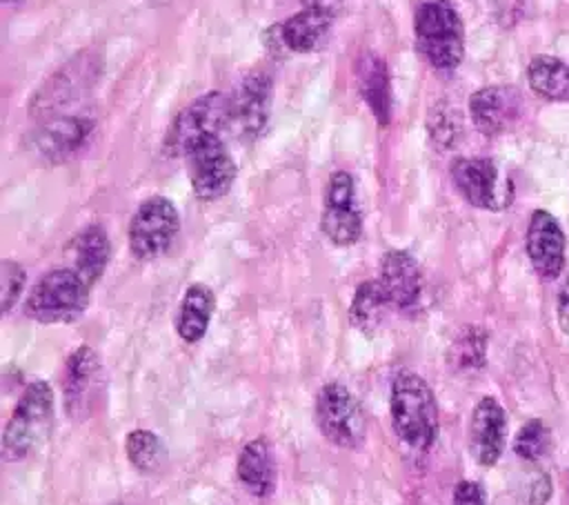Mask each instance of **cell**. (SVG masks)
I'll use <instances>...</instances> for the list:
<instances>
[{"instance_id": "cell-17", "label": "cell", "mask_w": 569, "mask_h": 505, "mask_svg": "<svg viewBox=\"0 0 569 505\" xmlns=\"http://www.w3.org/2000/svg\"><path fill=\"white\" fill-rule=\"evenodd\" d=\"M93 129V120L82 118V116H60L49 120L38 138L36 145L40 154L49 160H64L73 156L89 138Z\"/></svg>"}, {"instance_id": "cell-3", "label": "cell", "mask_w": 569, "mask_h": 505, "mask_svg": "<svg viewBox=\"0 0 569 505\" xmlns=\"http://www.w3.org/2000/svg\"><path fill=\"white\" fill-rule=\"evenodd\" d=\"M89 291L91 285L73 267H58L33 285L24 311L38 323H69L84 311Z\"/></svg>"}, {"instance_id": "cell-5", "label": "cell", "mask_w": 569, "mask_h": 505, "mask_svg": "<svg viewBox=\"0 0 569 505\" xmlns=\"http://www.w3.org/2000/svg\"><path fill=\"white\" fill-rule=\"evenodd\" d=\"M316 425L336 447L353 449L365 438V414L353 394L338 380L320 387L316 396Z\"/></svg>"}, {"instance_id": "cell-21", "label": "cell", "mask_w": 569, "mask_h": 505, "mask_svg": "<svg viewBox=\"0 0 569 505\" xmlns=\"http://www.w3.org/2000/svg\"><path fill=\"white\" fill-rule=\"evenodd\" d=\"M358 85L365 102L380 125L391 120V80L385 60L369 51L358 60Z\"/></svg>"}, {"instance_id": "cell-14", "label": "cell", "mask_w": 569, "mask_h": 505, "mask_svg": "<svg viewBox=\"0 0 569 505\" xmlns=\"http://www.w3.org/2000/svg\"><path fill=\"white\" fill-rule=\"evenodd\" d=\"M507 436V414L493 396H482L469 423V449L478 465H493L502 449Z\"/></svg>"}, {"instance_id": "cell-1", "label": "cell", "mask_w": 569, "mask_h": 505, "mask_svg": "<svg viewBox=\"0 0 569 505\" xmlns=\"http://www.w3.org/2000/svg\"><path fill=\"white\" fill-rule=\"evenodd\" d=\"M391 423L398 438L416 449L429 452L438 438V405L433 389L416 372H400L391 383Z\"/></svg>"}, {"instance_id": "cell-9", "label": "cell", "mask_w": 569, "mask_h": 505, "mask_svg": "<svg viewBox=\"0 0 569 505\" xmlns=\"http://www.w3.org/2000/svg\"><path fill=\"white\" fill-rule=\"evenodd\" d=\"M325 236L340 247L353 245L362 236V214L356 200V185L349 171H333L325 194L322 211Z\"/></svg>"}, {"instance_id": "cell-27", "label": "cell", "mask_w": 569, "mask_h": 505, "mask_svg": "<svg viewBox=\"0 0 569 505\" xmlns=\"http://www.w3.org/2000/svg\"><path fill=\"white\" fill-rule=\"evenodd\" d=\"M124 449H127V458L131 461V465L138 467L140 472H153L158 467L160 454H162V445L151 429L129 432V436L124 440Z\"/></svg>"}, {"instance_id": "cell-20", "label": "cell", "mask_w": 569, "mask_h": 505, "mask_svg": "<svg viewBox=\"0 0 569 505\" xmlns=\"http://www.w3.org/2000/svg\"><path fill=\"white\" fill-rule=\"evenodd\" d=\"M271 102V80L264 73H251L244 78L236 100L233 120L242 133L256 136L267 125Z\"/></svg>"}, {"instance_id": "cell-16", "label": "cell", "mask_w": 569, "mask_h": 505, "mask_svg": "<svg viewBox=\"0 0 569 505\" xmlns=\"http://www.w3.org/2000/svg\"><path fill=\"white\" fill-rule=\"evenodd\" d=\"M238 478L244 489L253 496H269L276 487V456L273 447L264 436L249 440L238 456Z\"/></svg>"}, {"instance_id": "cell-32", "label": "cell", "mask_w": 569, "mask_h": 505, "mask_svg": "<svg viewBox=\"0 0 569 505\" xmlns=\"http://www.w3.org/2000/svg\"><path fill=\"white\" fill-rule=\"evenodd\" d=\"M558 323L565 334H569V274L562 283V289L558 294Z\"/></svg>"}, {"instance_id": "cell-26", "label": "cell", "mask_w": 569, "mask_h": 505, "mask_svg": "<svg viewBox=\"0 0 569 505\" xmlns=\"http://www.w3.org/2000/svg\"><path fill=\"white\" fill-rule=\"evenodd\" d=\"M487 334L480 327H465L451 345L453 365L458 369H478L485 365Z\"/></svg>"}, {"instance_id": "cell-13", "label": "cell", "mask_w": 569, "mask_h": 505, "mask_svg": "<svg viewBox=\"0 0 569 505\" xmlns=\"http://www.w3.org/2000/svg\"><path fill=\"white\" fill-rule=\"evenodd\" d=\"M527 254L540 278H556L565 265V234L560 222L545 209H536L527 227Z\"/></svg>"}, {"instance_id": "cell-24", "label": "cell", "mask_w": 569, "mask_h": 505, "mask_svg": "<svg viewBox=\"0 0 569 505\" xmlns=\"http://www.w3.org/2000/svg\"><path fill=\"white\" fill-rule=\"evenodd\" d=\"M387 309H391V305H389L380 283L365 280L353 291V298L349 305V320L356 329H360L365 334H373L380 327Z\"/></svg>"}, {"instance_id": "cell-34", "label": "cell", "mask_w": 569, "mask_h": 505, "mask_svg": "<svg viewBox=\"0 0 569 505\" xmlns=\"http://www.w3.org/2000/svg\"><path fill=\"white\" fill-rule=\"evenodd\" d=\"M7 4H11V2H22V0H4Z\"/></svg>"}, {"instance_id": "cell-33", "label": "cell", "mask_w": 569, "mask_h": 505, "mask_svg": "<svg viewBox=\"0 0 569 505\" xmlns=\"http://www.w3.org/2000/svg\"><path fill=\"white\" fill-rule=\"evenodd\" d=\"M345 0H300V4L305 9H320V11H327V13H333L342 7Z\"/></svg>"}, {"instance_id": "cell-23", "label": "cell", "mask_w": 569, "mask_h": 505, "mask_svg": "<svg viewBox=\"0 0 569 505\" xmlns=\"http://www.w3.org/2000/svg\"><path fill=\"white\" fill-rule=\"evenodd\" d=\"M71 256H73V269L93 287V283L102 276L107 263H109V236L102 227L91 225L84 227L73 240H71Z\"/></svg>"}, {"instance_id": "cell-18", "label": "cell", "mask_w": 569, "mask_h": 505, "mask_svg": "<svg viewBox=\"0 0 569 505\" xmlns=\"http://www.w3.org/2000/svg\"><path fill=\"white\" fill-rule=\"evenodd\" d=\"M91 73H96L91 56H78L67 67H62V71L53 76L49 85L42 87V91L33 98V109L38 113H51L64 107L78 96L80 89L87 87V82H91Z\"/></svg>"}, {"instance_id": "cell-2", "label": "cell", "mask_w": 569, "mask_h": 505, "mask_svg": "<svg viewBox=\"0 0 569 505\" xmlns=\"http://www.w3.org/2000/svg\"><path fill=\"white\" fill-rule=\"evenodd\" d=\"M422 56L438 71H453L465 56V27L449 0H425L413 18Z\"/></svg>"}, {"instance_id": "cell-7", "label": "cell", "mask_w": 569, "mask_h": 505, "mask_svg": "<svg viewBox=\"0 0 569 505\" xmlns=\"http://www.w3.org/2000/svg\"><path fill=\"white\" fill-rule=\"evenodd\" d=\"M180 229V216L164 196L147 198L129 225V247L138 260L158 258L169 249Z\"/></svg>"}, {"instance_id": "cell-6", "label": "cell", "mask_w": 569, "mask_h": 505, "mask_svg": "<svg viewBox=\"0 0 569 505\" xmlns=\"http://www.w3.org/2000/svg\"><path fill=\"white\" fill-rule=\"evenodd\" d=\"M233 116V100L222 91H211L184 107L167 131V149L173 154H184L191 145L220 136L224 125Z\"/></svg>"}, {"instance_id": "cell-31", "label": "cell", "mask_w": 569, "mask_h": 505, "mask_svg": "<svg viewBox=\"0 0 569 505\" xmlns=\"http://www.w3.org/2000/svg\"><path fill=\"white\" fill-rule=\"evenodd\" d=\"M549 494H551V481L547 474H540L533 483H531V494H529V501L531 505H545L549 501Z\"/></svg>"}, {"instance_id": "cell-10", "label": "cell", "mask_w": 569, "mask_h": 505, "mask_svg": "<svg viewBox=\"0 0 569 505\" xmlns=\"http://www.w3.org/2000/svg\"><path fill=\"white\" fill-rule=\"evenodd\" d=\"M451 180L467 202L480 209H502L509 205L511 187L500 176L491 158H458L451 165Z\"/></svg>"}, {"instance_id": "cell-19", "label": "cell", "mask_w": 569, "mask_h": 505, "mask_svg": "<svg viewBox=\"0 0 569 505\" xmlns=\"http://www.w3.org/2000/svg\"><path fill=\"white\" fill-rule=\"evenodd\" d=\"M331 22H333V13L302 7V11L293 13L282 24H278L273 29L276 31L273 36L289 51L307 53V51H313L325 40V36L331 29Z\"/></svg>"}, {"instance_id": "cell-8", "label": "cell", "mask_w": 569, "mask_h": 505, "mask_svg": "<svg viewBox=\"0 0 569 505\" xmlns=\"http://www.w3.org/2000/svg\"><path fill=\"white\" fill-rule=\"evenodd\" d=\"M191 189L200 200L222 198L236 180V162L220 136L191 145L184 154Z\"/></svg>"}, {"instance_id": "cell-30", "label": "cell", "mask_w": 569, "mask_h": 505, "mask_svg": "<svg viewBox=\"0 0 569 505\" xmlns=\"http://www.w3.org/2000/svg\"><path fill=\"white\" fill-rule=\"evenodd\" d=\"M451 505H485V492L476 481H460L453 489Z\"/></svg>"}, {"instance_id": "cell-4", "label": "cell", "mask_w": 569, "mask_h": 505, "mask_svg": "<svg viewBox=\"0 0 569 505\" xmlns=\"http://www.w3.org/2000/svg\"><path fill=\"white\" fill-rule=\"evenodd\" d=\"M53 416V389L47 380L24 387L2 434L4 461H22L47 434Z\"/></svg>"}, {"instance_id": "cell-28", "label": "cell", "mask_w": 569, "mask_h": 505, "mask_svg": "<svg viewBox=\"0 0 569 505\" xmlns=\"http://www.w3.org/2000/svg\"><path fill=\"white\" fill-rule=\"evenodd\" d=\"M549 445H551L549 427L542 420L531 418L518 429L513 440V452L525 461H538L549 452Z\"/></svg>"}, {"instance_id": "cell-29", "label": "cell", "mask_w": 569, "mask_h": 505, "mask_svg": "<svg viewBox=\"0 0 569 505\" xmlns=\"http://www.w3.org/2000/svg\"><path fill=\"white\" fill-rule=\"evenodd\" d=\"M24 278L27 276H24L22 265H18L13 260L2 263V311L4 314L16 305L18 296L24 287Z\"/></svg>"}, {"instance_id": "cell-12", "label": "cell", "mask_w": 569, "mask_h": 505, "mask_svg": "<svg viewBox=\"0 0 569 505\" xmlns=\"http://www.w3.org/2000/svg\"><path fill=\"white\" fill-rule=\"evenodd\" d=\"M398 311H413L422 298V274L416 258L409 251L391 249L382 256L380 276L376 278Z\"/></svg>"}, {"instance_id": "cell-25", "label": "cell", "mask_w": 569, "mask_h": 505, "mask_svg": "<svg viewBox=\"0 0 569 505\" xmlns=\"http://www.w3.org/2000/svg\"><path fill=\"white\" fill-rule=\"evenodd\" d=\"M529 87L547 100H569V65L553 56H536L527 69Z\"/></svg>"}, {"instance_id": "cell-15", "label": "cell", "mask_w": 569, "mask_h": 505, "mask_svg": "<svg viewBox=\"0 0 569 505\" xmlns=\"http://www.w3.org/2000/svg\"><path fill=\"white\" fill-rule=\"evenodd\" d=\"M520 111V96L513 87H482L469 98V113L485 136L502 133Z\"/></svg>"}, {"instance_id": "cell-22", "label": "cell", "mask_w": 569, "mask_h": 505, "mask_svg": "<svg viewBox=\"0 0 569 505\" xmlns=\"http://www.w3.org/2000/svg\"><path fill=\"white\" fill-rule=\"evenodd\" d=\"M213 307H216V298L207 285L202 283L189 285L182 296L178 320H176L178 336L184 343H198L207 334Z\"/></svg>"}, {"instance_id": "cell-11", "label": "cell", "mask_w": 569, "mask_h": 505, "mask_svg": "<svg viewBox=\"0 0 569 505\" xmlns=\"http://www.w3.org/2000/svg\"><path fill=\"white\" fill-rule=\"evenodd\" d=\"M100 389V360L89 345H80L69 354L62 376L64 409L73 418H82L91 412Z\"/></svg>"}]
</instances>
